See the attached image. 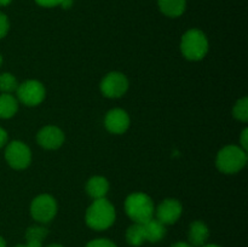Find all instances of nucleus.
<instances>
[{
    "label": "nucleus",
    "mask_w": 248,
    "mask_h": 247,
    "mask_svg": "<svg viewBox=\"0 0 248 247\" xmlns=\"http://www.w3.org/2000/svg\"><path fill=\"white\" fill-rule=\"evenodd\" d=\"M115 207L106 198L93 200V202L87 208L86 216H85L86 224L97 232L110 228L115 222Z\"/></svg>",
    "instance_id": "nucleus-1"
},
{
    "label": "nucleus",
    "mask_w": 248,
    "mask_h": 247,
    "mask_svg": "<svg viewBox=\"0 0 248 247\" xmlns=\"http://www.w3.org/2000/svg\"><path fill=\"white\" fill-rule=\"evenodd\" d=\"M247 164V152L240 145H227L218 152L216 166L225 174H234L241 171Z\"/></svg>",
    "instance_id": "nucleus-2"
},
{
    "label": "nucleus",
    "mask_w": 248,
    "mask_h": 247,
    "mask_svg": "<svg viewBox=\"0 0 248 247\" xmlns=\"http://www.w3.org/2000/svg\"><path fill=\"white\" fill-rule=\"evenodd\" d=\"M125 211L130 219L135 223L143 224L152 219L154 216V202L147 194L132 193L126 198Z\"/></svg>",
    "instance_id": "nucleus-3"
},
{
    "label": "nucleus",
    "mask_w": 248,
    "mask_h": 247,
    "mask_svg": "<svg viewBox=\"0 0 248 247\" xmlns=\"http://www.w3.org/2000/svg\"><path fill=\"white\" fill-rule=\"evenodd\" d=\"M208 40L200 29H189L182 36L181 51L189 61H200L207 55Z\"/></svg>",
    "instance_id": "nucleus-4"
},
{
    "label": "nucleus",
    "mask_w": 248,
    "mask_h": 247,
    "mask_svg": "<svg viewBox=\"0 0 248 247\" xmlns=\"http://www.w3.org/2000/svg\"><path fill=\"white\" fill-rule=\"evenodd\" d=\"M56 213H57V202L53 196L48 194H41L31 201V215L36 222H51L55 218Z\"/></svg>",
    "instance_id": "nucleus-5"
},
{
    "label": "nucleus",
    "mask_w": 248,
    "mask_h": 247,
    "mask_svg": "<svg viewBox=\"0 0 248 247\" xmlns=\"http://www.w3.org/2000/svg\"><path fill=\"white\" fill-rule=\"evenodd\" d=\"M17 98L27 107L39 106L45 99L46 90L38 80H27L17 87Z\"/></svg>",
    "instance_id": "nucleus-6"
},
{
    "label": "nucleus",
    "mask_w": 248,
    "mask_h": 247,
    "mask_svg": "<svg viewBox=\"0 0 248 247\" xmlns=\"http://www.w3.org/2000/svg\"><path fill=\"white\" fill-rule=\"evenodd\" d=\"M7 164L15 170H24L31 165V153L28 145L21 140H12L5 150Z\"/></svg>",
    "instance_id": "nucleus-7"
},
{
    "label": "nucleus",
    "mask_w": 248,
    "mask_h": 247,
    "mask_svg": "<svg viewBox=\"0 0 248 247\" xmlns=\"http://www.w3.org/2000/svg\"><path fill=\"white\" fill-rule=\"evenodd\" d=\"M128 90V80L123 73L111 72L101 81V92L108 98L123 97Z\"/></svg>",
    "instance_id": "nucleus-8"
},
{
    "label": "nucleus",
    "mask_w": 248,
    "mask_h": 247,
    "mask_svg": "<svg viewBox=\"0 0 248 247\" xmlns=\"http://www.w3.org/2000/svg\"><path fill=\"white\" fill-rule=\"evenodd\" d=\"M182 212H183V206L181 201L176 199H166L155 210L156 219L165 225L174 224L181 218Z\"/></svg>",
    "instance_id": "nucleus-9"
},
{
    "label": "nucleus",
    "mask_w": 248,
    "mask_h": 247,
    "mask_svg": "<svg viewBox=\"0 0 248 247\" xmlns=\"http://www.w3.org/2000/svg\"><path fill=\"white\" fill-rule=\"evenodd\" d=\"M39 145L48 150L58 149L64 143V133L60 127L53 125L45 126L36 135Z\"/></svg>",
    "instance_id": "nucleus-10"
},
{
    "label": "nucleus",
    "mask_w": 248,
    "mask_h": 247,
    "mask_svg": "<svg viewBox=\"0 0 248 247\" xmlns=\"http://www.w3.org/2000/svg\"><path fill=\"white\" fill-rule=\"evenodd\" d=\"M104 126L114 135H123L130 127V116L124 109H111L107 113L104 119Z\"/></svg>",
    "instance_id": "nucleus-11"
},
{
    "label": "nucleus",
    "mask_w": 248,
    "mask_h": 247,
    "mask_svg": "<svg viewBox=\"0 0 248 247\" xmlns=\"http://www.w3.org/2000/svg\"><path fill=\"white\" fill-rule=\"evenodd\" d=\"M208 236H210V230H208L207 225L201 220H195L190 224L189 228V241H190L191 246L201 247L206 244Z\"/></svg>",
    "instance_id": "nucleus-12"
},
{
    "label": "nucleus",
    "mask_w": 248,
    "mask_h": 247,
    "mask_svg": "<svg viewBox=\"0 0 248 247\" xmlns=\"http://www.w3.org/2000/svg\"><path fill=\"white\" fill-rule=\"evenodd\" d=\"M109 190V182L107 178L102 176H94L87 181L86 183V193L91 196L93 200L106 198Z\"/></svg>",
    "instance_id": "nucleus-13"
},
{
    "label": "nucleus",
    "mask_w": 248,
    "mask_h": 247,
    "mask_svg": "<svg viewBox=\"0 0 248 247\" xmlns=\"http://www.w3.org/2000/svg\"><path fill=\"white\" fill-rule=\"evenodd\" d=\"M143 229H144L145 241L159 242L166 235V227H165V224H162L157 219H154V218L143 223Z\"/></svg>",
    "instance_id": "nucleus-14"
},
{
    "label": "nucleus",
    "mask_w": 248,
    "mask_h": 247,
    "mask_svg": "<svg viewBox=\"0 0 248 247\" xmlns=\"http://www.w3.org/2000/svg\"><path fill=\"white\" fill-rule=\"evenodd\" d=\"M160 10L169 17H179L186 11V0H157Z\"/></svg>",
    "instance_id": "nucleus-15"
},
{
    "label": "nucleus",
    "mask_w": 248,
    "mask_h": 247,
    "mask_svg": "<svg viewBox=\"0 0 248 247\" xmlns=\"http://www.w3.org/2000/svg\"><path fill=\"white\" fill-rule=\"evenodd\" d=\"M48 230L45 227L33 225L29 227L26 232L27 247H43V241L47 236Z\"/></svg>",
    "instance_id": "nucleus-16"
},
{
    "label": "nucleus",
    "mask_w": 248,
    "mask_h": 247,
    "mask_svg": "<svg viewBox=\"0 0 248 247\" xmlns=\"http://www.w3.org/2000/svg\"><path fill=\"white\" fill-rule=\"evenodd\" d=\"M17 110H18V101L11 93L0 94V118H12Z\"/></svg>",
    "instance_id": "nucleus-17"
},
{
    "label": "nucleus",
    "mask_w": 248,
    "mask_h": 247,
    "mask_svg": "<svg viewBox=\"0 0 248 247\" xmlns=\"http://www.w3.org/2000/svg\"><path fill=\"white\" fill-rule=\"evenodd\" d=\"M126 240L131 246H140L145 242V235L144 229H143V224L140 223H135L131 225L126 232Z\"/></svg>",
    "instance_id": "nucleus-18"
},
{
    "label": "nucleus",
    "mask_w": 248,
    "mask_h": 247,
    "mask_svg": "<svg viewBox=\"0 0 248 247\" xmlns=\"http://www.w3.org/2000/svg\"><path fill=\"white\" fill-rule=\"evenodd\" d=\"M18 87V81L11 73L0 74V91L2 93H11Z\"/></svg>",
    "instance_id": "nucleus-19"
},
{
    "label": "nucleus",
    "mask_w": 248,
    "mask_h": 247,
    "mask_svg": "<svg viewBox=\"0 0 248 247\" xmlns=\"http://www.w3.org/2000/svg\"><path fill=\"white\" fill-rule=\"evenodd\" d=\"M232 115L236 120L246 123L248 120V98L247 97H242L239 101L235 103L234 108H232Z\"/></svg>",
    "instance_id": "nucleus-20"
},
{
    "label": "nucleus",
    "mask_w": 248,
    "mask_h": 247,
    "mask_svg": "<svg viewBox=\"0 0 248 247\" xmlns=\"http://www.w3.org/2000/svg\"><path fill=\"white\" fill-rule=\"evenodd\" d=\"M86 247H116V245L108 239H96L90 241Z\"/></svg>",
    "instance_id": "nucleus-21"
},
{
    "label": "nucleus",
    "mask_w": 248,
    "mask_h": 247,
    "mask_svg": "<svg viewBox=\"0 0 248 247\" xmlns=\"http://www.w3.org/2000/svg\"><path fill=\"white\" fill-rule=\"evenodd\" d=\"M9 28H10L9 18H7L6 15L0 12V39L6 36L7 31H9Z\"/></svg>",
    "instance_id": "nucleus-22"
},
{
    "label": "nucleus",
    "mask_w": 248,
    "mask_h": 247,
    "mask_svg": "<svg viewBox=\"0 0 248 247\" xmlns=\"http://www.w3.org/2000/svg\"><path fill=\"white\" fill-rule=\"evenodd\" d=\"M63 0H35V2L40 6L44 7H55V6H61Z\"/></svg>",
    "instance_id": "nucleus-23"
},
{
    "label": "nucleus",
    "mask_w": 248,
    "mask_h": 247,
    "mask_svg": "<svg viewBox=\"0 0 248 247\" xmlns=\"http://www.w3.org/2000/svg\"><path fill=\"white\" fill-rule=\"evenodd\" d=\"M240 143H241V145H240V147L247 152V148H248V130L247 128H245V130L242 131L241 137H240Z\"/></svg>",
    "instance_id": "nucleus-24"
},
{
    "label": "nucleus",
    "mask_w": 248,
    "mask_h": 247,
    "mask_svg": "<svg viewBox=\"0 0 248 247\" xmlns=\"http://www.w3.org/2000/svg\"><path fill=\"white\" fill-rule=\"evenodd\" d=\"M7 142V132L2 127H0V148L4 147Z\"/></svg>",
    "instance_id": "nucleus-25"
},
{
    "label": "nucleus",
    "mask_w": 248,
    "mask_h": 247,
    "mask_svg": "<svg viewBox=\"0 0 248 247\" xmlns=\"http://www.w3.org/2000/svg\"><path fill=\"white\" fill-rule=\"evenodd\" d=\"M72 5H73V0H63L61 6H62L63 9H69V7H72Z\"/></svg>",
    "instance_id": "nucleus-26"
},
{
    "label": "nucleus",
    "mask_w": 248,
    "mask_h": 247,
    "mask_svg": "<svg viewBox=\"0 0 248 247\" xmlns=\"http://www.w3.org/2000/svg\"><path fill=\"white\" fill-rule=\"evenodd\" d=\"M171 247H193L190 244H186V242H176V244L172 245Z\"/></svg>",
    "instance_id": "nucleus-27"
},
{
    "label": "nucleus",
    "mask_w": 248,
    "mask_h": 247,
    "mask_svg": "<svg viewBox=\"0 0 248 247\" xmlns=\"http://www.w3.org/2000/svg\"><path fill=\"white\" fill-rule=\"evenodd\" d=\"M11 1L12 0H0V6H7Z\"/></svg>",
    "instance_id": "nucleus-28"
},
{
    "label": "nucleus",
    "mask_w": 248,
    "mask_h": 247,
    "mask_svg": "<svg viewBox=\"0 0 248 247\" xmlns=\"http://www.w3.org/2000/svg\"><path fill=\"white\" fill-rule=\"evenodd\" d=\"M0 247H6V241L0 236Z\"/></svg>",
    "instance_id": "nucleus-29"
},
{
    "label": "nucleus",
    "mask_w": 248,
    "mask_h": 247,
    "mask_svg": "<svg viewBox=\"0 0 248 247\" xmlns=\"http://www.w3.org/2000/svg\"><path fill=\"white\" fill-rule=\"evenodd\" d=\"M201 247H220V246H218V245H215V244H210V245H203V246Z\"/></svg>",
    "instance_id": "nucleus-30"
},
{
    "label": "nucleus",
    "mask_w": 248,
    "mask_h": 247,
    "mask_svg": "<svg viewBox=\"0 0 248 247\" xmlns=\"http://www.w3.org/2000/svg\"><path fill=\"white\" fill-rule=\"evenodd\" d=\"M47 247H63L62 245H58V244H52V245H48Z\"/></svg>",
    "instance_id": "nucleus-31"
},
{
    "label": "nucleus",
    "mask_w": 248,
    "mask_h": 247,
    "mask_svg": "<svg viewBox=\"0 0 248 247\" xmlns=\"http://www.w3.org/2000/svg\"><path fill=\"white\" fill-rule=\"evenodd\" d=\"M15 247H27V245H17V246Z\"/></svg>",
    "instance_id": "nucleus-32"
},
{
    "label": "nucleus",
    "mask_w": 248,
    "mask_h": 247,
    "mask_svg": "<svg viewBox=\"0 0 248 247\" xmlns=\"http://www.w3.org/2000/svg\"><path fill=\"white\" fill-rule=\"evenodd\" d=\"M1 64H2V57L1 55H0V67H1Z\"/></svg>",
    "instance_id": "nucleus-33"
}]
</instances>
